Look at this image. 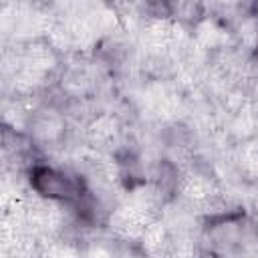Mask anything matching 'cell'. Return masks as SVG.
<instances>
[{
    "label": "cell",
    "instance_id": "6da1fadb",
    "mask_svg": "<svg viewBox=\"0 0 258 258\" xmlns=\"http://www.w3.org/2000/svg\"><path fill=\"white\" fill-rule=\"evenodd\" d=\"M32 185L38 194L50 200H69L73 196L81 198L79 185L64 173L50 169V167H36L32 173Z\"/></svg>",
    "mask_w": 258,
    "mask_h": 258
}]
</instances>
